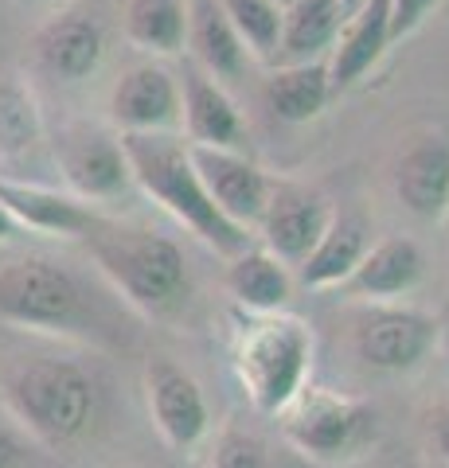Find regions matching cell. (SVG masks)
I'll return each instance as SVG.
<instances>
[{"label": "cell", "instance_id": "6da1fadb", "mask_svg": "<svg viewBox=\"0 0 449 468\" xmlns=\"http://www.w3.org/2000/svg\"><path fill=\"white\" fill-rule=\"evenodd\" d=\"M94 270L144 316L168 320L192 301V270L176 239L149 227H129L118 218H98L79 239Z\"/></svg>", "mask_w": 449, "mask_h": 468}, {"label": "cell", "instance_id": "7a4b0ae2", "mask_svg": "<svg viewBox=\"0 0 449 468\" xmlns=\"http://www.w3.org/2000/svg\"><path fill=\"white\" fill-rule=\"evenodd\" d=\"M122 149L129 156L134 184L144 196L184 223L204 246H211L219 258H235L251 246V230L230 223L215 207L204 180L196 172V160L187 141L176 133H122Z\"/></svg>", "mask_w": 449, "mask_h": 468}, {"label": "cell", "instance_id": "3957f363", "mask_svg": "<svg viewBox=\"0 0 449 468\" xmlns=\"http://www.w3.org/2000/svg\"><path fill=\"white\" fill-rule=\"evenodd\" d=\"M5 406L12 421L48 449H70L98 426V383L75 359L27 356L5 371Z\"/></svg>", "mask_w": 449, "mask_h": 468}, {"label": "cell", "instance_id": "277c9868", "mask_svg": "<svg viewBox=\"0 0 449 468\" xmlns=\"http://www.w3.org/2000/svg\"><path fill=\"white\" fill-rule=\"evenodd\" d=\"M230 367L258 414L278 418L313 375V328L294 313H246L230 344Z\"/></svg>", "mask_w": 449, "mask_h": 468}, {"label": "cell", "instance_id": "5b68a950", "mask_svg": "<svg viewBox=\"0 0 449 468\" xmlns=\"http://www.w3.org/2000/svg\"><path fill=\"white\" fill-rule=\"evenodd\" d=\"M0 324L43 335H98V309L82 277L55 258L24 254L0 266Z\"/></svg>", "mask_w": 449, "mask_h": 468}, {"label": "cell", "instance_id": "8992f818", "mask_svg": "<svg viewBox=\"0 0 449 468\" xmlns=\"http://www.w3.org/2000/svg\"><path fill=\"white\" fill-rule=\"evenodd\" d=\"M278 421L285 441L316 464L359 461L380 441V414L371 402L316 383H305V390L282 410Z\"/></svg>", "mask_w": 449, "mask_h": 468}, {"label": "cell", "instance_id": "52a82bcc", "mask_svg": "<svg viewBox=\"0 0 449 468\" xmlns=\"http://www.w3.org/2000/svg\"><path fill=\"white\" fill-rule=\"evenodd\" d=\"M442 324L433 313L411 309V304H368L352 320V351L368 371L407 375L438 351Z\"/></svg>", "mask_w": 449, "mask_h": 468}, {"label": "cell", "instance_id": "ba28073f", "mask_svg": "<svg viewBox=\"0 0 449 468\" xmlns=\"http://www.w3.org/2000/svg\"><path fill=\"white\" fill-rule=\"evenodd\" d=\"M55 165H59L63 180L70 184V196L86 203H110L129 192L134 172H129V156L122 149V133H110L102 125H63L55 133Z\"/></svg>", "mask_w": 449, "mask_h": 468}, {"label": "cell", "instance_id": "9c48e42d", "mask_svg": "<svg viewBox=\"0 0 449 468\" xmlns=\"http://www.w3.org/2000/svg\"><path fill=\"white\" fill-rule=\"evenodd\" d=\"M144 402L156 433L176 449L192 452L211 437V406L196 375L168 356H153L144 363Z\"/></svg>", "mask_w": 449, "mask_h": 468}, {"label": "cell", "instance_id": "30bf717a", "mask_svg": "<svg viewBox=\"0 0 449 468\" xmlns=\"http://www.w3.org/2000/svg\"><path fill=\"white\" fill-rule=\"evenodd\" d=\"M106 110L118 133H176L184 122L180 75L161 58L125 67L113 82Z\"/></svg>", "mask_w": 449, "mask_h": 468}, {"label": "cell", "instance_id": "8fae6325", "mask_svg": "<svg viewBox=\"0 0 449 468\" xmlns=\"http://www.w3.org/2000/svg\"><path fill=\"white\" fill-rule=\"evenodd\" d=\"M332 215L337 211L321 192H309L301 184H273V196L258 218V234L273 258H282L285 266H301L328 230Z\"/></svg>", "mask_w": 449, "mask_h": 468}, {"label": "cell", "instance_id": "7c38bea8", "mask_svg": "<svg viewBox=\"0 0 449 468\" xmlns=\"http://www.w3.org/2000/svg\"><path fill=\"white\" fill-rule=\"evenodd\" d=\"M196 160V172L204 180L208 196L215 199L230 223L239 227H258L266 203L273 196V180L254 165L246 153H227V149H208V144H187Z\"/></svg>", "mask_w": 449, "mask_h": 468}, {"label": "cell", "instance_id": "4fadbf2b", "mask_svg": "<svg viewBox=\"0 0 449 468\" xmlns=\"http://www.w3.org/2000/svg\"><path fill=\"white\" fill-rule=\"evenodd\" d=\"M395 196L422 223H442L449 215V133L430 129L411 137L395 160Z\"/></svg>", "mask_w": 449, "mask_h": 468}, {"label": "cell", "instance_id": "5bb4252c", "mask_svg": "<svg viewBox=\"0 0 449 468\" xmlns=\"http://www.w3.org/2000/svg\"><path fill=\"white\" fill-rule=\"evenodd\" d=\"M43 75L59 82H86L106 58V32L91 12H59L32 39Z\"/></svg>", "mask_w": 449, "mask_h": 468}, {"label": "cell", "instance_id": "9a60e30c", "mask_svg": "<svg viewBox=\"0 0 449 468\" xmlns=\"http://www.w3.org/2000/svg\"><path fill=\"white\" fill-rule=\"evenodd\" d=\"M422 277H426L422 246L407 239V234H387V239L371 242V250L340 289L364 304H390L414 292L422 285Z\"/></svg>", "mask_w": 449, "mask_h": 468}, {"label": "cell", "instance_id": "2e32d148", "mask_svg": "<svg viewBox=\"0 0 449 468\" xmlns=\"http://www.w3.org/2000/svg\"><path fill=\"white\" fill-rule=\"evenodd\" d=\"M180 94H184V129L187 144H208V149H227V153H246V122L219 82L204 75L196 63H184L180 70Z\"/></svg>", "mask_w": 449, "mask_h": 468}, {"label": "cell", "instance_id": "e0dca14e", "mask_svg": "<svg viewBox=\"0 0 449 468\" xmlns=\"http://www.w3.org/2000/svg\"><path fill=\"white\" fill-rule=\"evenodd\" d=\"M0 203L16 215L24 230L48 234V239H82L102 218L94 203L59 192V187L24 184V180H0Z\"/></svg>", "mask_w": 449, "mask_h": 468}, {"label": "cell", "instance_id": "ac0fdd59", "mask_svg": "<svg viewBox=\"0 0 449 468\" xmlns=\"http://www.w3.org/2000/svg\"><path fill=\"white\" fill-rule=\"evenodd\" d=\"M390 43H395L390 39V0H368L356 16L344 20L337 48L325 58L332 94L352 90L356 82H364L371 70L383 63Z\"/></svg>", "mask_w": 449, "mask_h": 468}, {"label": "cell", "instance_id": "d6986e66", "mask_svg": "<svg viewBox=\"0 0 449 468\" xmlns=\"http://www.w3.org/2000/svg\"><path fill=\"white\" fill-rule=\"evenodd\" d=\"M187 51H192V63L219 86L239 82L251 63V51L219 0H187Z\"/></svg>", "mask_w": 449, "mask_h": 468}, {"label": "cell", "instance_id": "ffe728a7", "mask_svg": "<svg viewBox=\"0 0 449 468\" xmlns=\"http://www.w3.org/2000/svg\"><path fill=\"white\" fill-rule=\"evenodd\" d=\"M371 223L359 211H337L321 242L313 246V254L301 261V285L309 289H340L356 266L371 250Z\"/></svg>", "mask_w": 449, "mask_h": 468}, {"label": "cell", "instance_id": "44dd1931", "mask_svg": "<svg viewBox=\"0 0 449 468\" xmlns=\"http://www.w3.org/2000/svg\"><path fill=\"white\" fill-rule=\"evenodd\" d=\"M223 289L242 313H285L289 297H294V273L262 242H251L242 254L227 258Z\"/></svg>", "mask_w": 449, "mask_h": 468}, {"label": "cell", "instance_id": "7402d4cb", "mask_svg": "<svg viewBox=\"0 0 449 468\" xmlns=\"http://www.w3.org/2000/svg\"><path fill=\"white\" fill-rule=\"evenodd\" d=\"M344 27V8L340 0H294L285 8V24H282V48H278V63H321L332 55Z\"/></svg>", "mask_w": 449, "mask_h": 468}, {"label": "cell", "instance_id": "603a6c76", "mask_svg": "<svg viewBox=\"0 0 449 468\" xmlns=\"http://www.w3.org/2000/svg\"><path fill=\"white\" fill-rule=\"evenodd\" d=\"M262 98L270 113L285 125H305L328 106L332 82L328 63H278L262 82Z\"/></svg>", "mask_w": 449, "mask_h": 468}, {"label": "cell", "instance_id": "cb8c5ba5", "mask_svg": "<svg viewBox=\"0 0 449 468\" xmlns=\"http://www.w3.org/2000/svg\"><path fill=\"white\" fill-rule=\"evenodd\" d=\"M125 39L153 58L184 55L187 48V0H125Z\"/></svg>", "mask_w": 449, "mask_h": 468}, {"label": "cell", "instance_id": "d4e9b609", "mask_svg": "<svg viewBox=\"0 0 449 468\" xmlns=\"http://www.w3.org/2000/svg\"><path fill=\"white\" fill-rule=\"evenodd\" d=\"M39 137H43V117L32 90L20 79L0 75V156L32 153Z\"/></svg>", "mask_w": 449, "mask_h": 468}, {"label": "cell", "instance_id": "484cf974", "mask_svg": "<svg viewBox=\"0 0 449 468\" xmlns=\"http://www.w3.org/2000/svg\"><path fill=\"white\" fill-rule=\"evenodd\" d=\"M227 20L235 24L239 39L246 43L251 58L273 63L282 48V24H285V8L273 0H219Z\"/></svg>", "mask_w": 449, "mask_h": 468}, {"label": "cell", "instance_id": "4316f807", "mask_svg": "<svg viewBox=\"0 0 449 468\" xmlns=\"http://www.w3.org/2000/svg\"><path fill=\"white\" fill-rule=\"evenodd\" d=\"M211 468H273V464H270L266 441L254 430L227 426V430H219V437H215Z\"/></svg>", "mask_w": 449, "mask_h": 468}, {"label": "cell", "instance_id": "83f0119b", "mask_svg": "<svg viewBox=\"0 0 449 468\" xmlns=\"http://www.w3.org/2000/svg\"><path fill=\"white\" fill-rule=\"evenodd\" d=\"M442 0H390V39H407L422 27L433 12H438Z\"/></svg>", "mask_w": 449, "mask_h": 468}, {"label": "cell", "instance_id": "f1b7e54d", "mask_svg": "<svg viewBox=\"0 0 449 468\" xmlns=\"http://www.w3.org/2000/svg\"><path fill=\"white\" fill-rule=\"evenodd\" d=\"M0 468H27L24 430L16 421H5V418H0Z\"/></svg>", "mask_w": 449, "mask_h": 468}, {"label": "cell", "instance_id": "f546056e", "mask_svg": "<svg viewBox=\"0 0 449 468\" xmlns=\"http://www.w3.org/2000/svg\"><path fill=\"white\" fill-rule=\"evenodd\" d=\"M426 426H430V441H433V449H438V457L449 464V399H442L430 410Z\"/></svg>", "mask_w": 449, "mask_h": 468}, {"label": "cell", "instance_id": "4dcf8cb0", "mask_svg": "<svg viewBox=\"0 0 449 468\" xmlns=\"http://www.w3.org/2000/svg\"><path fill=\"white\" fill-rule=\"evenodd\" d=\"M20 234H27V230L16 223V215H12L5 203H0V246H5V242H16Z\"/></svg>", "mask_w": 449, "mask_h": 468}, {"label": "cell", "instance_id": "1f68e13d", "mask_svg": "<svg viewBox=\"0 0 449 468\" xmlns=\"http://www.w3.org/2000/svg\"><path fill=\"white\" fill-rule=\"evenodd\" d=\"M364 5H368V0H340V8H344V20H347V16H356V12L364 8Z\"/></svg>", "mask_w": 449, "mask_h": 468}, {"label": "cell", "instance_id": "d6a6232c", "mask_svg": "<svg viewBox=\"0 0 449 468\" xmlns=\"http://www.w3.org/2000/svg\"><path fill=\"white\" fill-rule=\"evenodd\" d=\"M273 5H282V8H289V5H294V0H273Z\"/></svg>", "mask_w": 449, "mask_h": 468}]
</instances>
